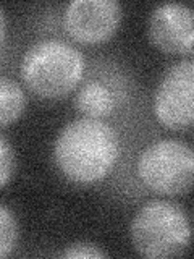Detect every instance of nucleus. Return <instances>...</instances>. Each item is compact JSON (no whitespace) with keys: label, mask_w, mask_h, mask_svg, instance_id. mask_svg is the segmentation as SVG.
<instances>
[{"label":"nucleus","mask_w":194,"mask_h":259,"mask_svg":"<svg viewBox=\"0 0 194 259\" xmlns=\"http://www.w3.org/2000/svg\"><path fill=\"white\" fill-rule=\"evenodd\" d=\"M7 36H8V24H7L5 13H4L2 8H0V51L5 47Z\"/></svg>","instance_id":"obj_13"},{"label":"nucleus","mask_w":194,"mask_h":259,"mask_svg":"<svg viewBox=\"0 0 194 259\" xmlns=\"http://www.w3.org/2000/svg\"><path fill=\"white\" fill-rule=\"evenodd\" d=\"M123 7L117 0H73L62 13L65 32L79 44H101L117 32Z\"/></svg>","instance_id":"obj_6"},{"label":"nucleus","mask_w":194,"mask_h":259,"mask_svg":"<svg viewBox=\"0 0 194 259\" xmlns=\"http://www.w3.org/2000/svg\"><path fill=\"white\" fill-rule=\"evenodd\" d=\"M26 93L18 81L8 76H0V126L12 125L26 109Z\"/></svg>","instance_id":"obj_9"},{"label":"nucleus","mask_w":194,"mask_h":259,"mask_svg":"<svg viewBox=\"0 0 194 259\" xmlns=\"http://www.w3.org/2000/svg\"><path fill=\"white\" fill-rule=\"evenodd\" d=\"M148 32L152 46L173 55H189L194 42L192 8L186 4H160L151 12Z\"/></svg>","instance_id":"obj_7"},{"label":"nucleus","mask_w":194,"mask_h":259,"mask_svg":"<svg viewBox=\"0 0 194 259\" xmlns=\"http://www.w3.org/2000/svg\"><path fill=\"white\" fill-rule=\"evenodd\" d=\"M134 174L146 191L180 196L192 186L194 152L176 138H159L137 152Z\"/></svg>","instance_id":"obj_4"},{"label":"nucleus","mask_w":194,"mask_h":259,"mask_svg":"<svg viewBox=\"0 0 194 259\" xmlns=\"http://www.w3.org/2000/svg\"><path fill=\"white\" fill-rule=\"evenodd\" d=\"M129 235L134 249L144 257H175L191 243L188 212L178 202L151 199L134 214Z\"/></svg>","instance_id":"obj_3"},{"label":"nucleus","mask_w":194,"mask_h":259,"mask_svg":"<svg viewBox=\"0 0 194 259\" xmlns=\"http://www.w3.org/2000/svg\"><path fill=\"white\" fill-rule=\"evenodd\" d=\"M20 227L13 210L0 202V257L10 256L18 245Z\"/></svg>","instance_id":"obj_10"},{"label":"nucleus","mask_w":194,"mask_h":259,"mask_svg":"<svg viewBox=\"0 0 194 259\" xmlns=\"http://www.w3.org/2000/svg\"><path fill=\"white\" fill-rule=\"evenodd\" d=\"M60 257H107L109 253L104 251L101 246L94 245V243L89 241H78V243H71L67 248H63L62 253H59Z\"/></svg>","instance_id":"obj_12"},{"label":"nucleus","mask_w":194,"mask_h":259,"mask_svg":"<svg viewBox=\"0 0 194 259\" xmlns=\"http://www.w3.org/2000/svg\"><path fill=\"white\" fill-rule=\"evenodd\" d=\"M128 96L126 79L112 71L99 70L89 71L87 76H83L78 86V91L73 97L75 109L89 118H107L125 104Z\"/></svg>","instance_id":"obj_8"},{"label":"nucleus","mask_w":194,"mask_h":259,"mask_svg":"<svg viewBox=\"0 0 194 259\" xmlns=\"http://www.w3.org/2000/svg\"><path fill=\"white\" fill-rule=\"evenodd\" d=\"M121 152L117 128L107 120L76 118L65 125L54 144V160L60 174L75 185L104 182L115 168Z\"/></svg>","instance_id":"obj_1"},{"label":"nucleus","mask_w":194,"mask_h":259,"mask_svg":"<svg viewBox=\"0 0 194 259\" xmlns=\"http://www.w3.org/2000/svg\"><path fill=\"white\" fill-rule=\"evenodd\" d=\"M152 109L160 125L173 132L189 130L194 121V60L181 59L165 70L154 93Z\"/></svg>","instance_id":"obj_5"},{"label":"nucleus","mask_w":194,"mask_h":259,"mask_svg":"<svg viewBox=\"0 0 194 259\" xmlns=\"http://www.w3.org/2000/svg\"><path fill=\"white\" fill-rule=\"evenodd\" d=\"M86 73L83 51L63 39H40L24 51L20 75L29 91L44 99H60L79 86Z\"/></svg>","instance_id":"obj_2"},{"label":"nucleus","mask_w":194,"mask_h":259,"mask_svg":"<svg viewBox=\"0 0 194 259\" xmlns=\"http://www.w3.org/2000/svg\"><path fill=\"white\" fill-rule=\"evenodd\" d=\"M16 167L15 149L4 135H0V188L5 186L13 177Z\"/></svg>","instance_id":"obj_11"}]
</instances>
